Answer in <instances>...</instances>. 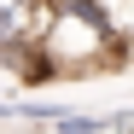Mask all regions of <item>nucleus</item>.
I'll return each mask as SVG.
<instances>
[{
	"label": "nucleus",
	"mask_w": 134,
	"mask_h": 134,
	"mask_svg": "<svg viewBox=\"0 0 134 134\" xmlns=\"http://www.w3.org/2000/svg\"><path fill=\"white\" fill-rule=\"evenodd\" d=\"M35 47L58 64V76L122 70V64L134 58L128 47H117V41H111V35L93 24V12H87L82 0H53V18H47V29H41V41H35Z\"/></svg>",
	"instance_id": "obj_1"
},
{
	"label": "nucleus",
	"mask_w": 134,
	"mask_h": 134,
	"mask_svg": "<svg viewBox=\"0 0 134 134\" xmlns=\"http://www.w3.org/2000/svg\"><path fill=\"white\" fill-rule=\"evenodd\" d=\"M53 18V0H0V47H35Z\"/></svg>",
	"instance_id": "obj_2"
},
{
	"label": "nucleus",
	"mask_w": 134,
	"mask_h": 134,
	"mask_svg": "<svg viewBox=\"0 0 134 134\" xmlns=\"http://www.w3.org/2000/svg\"><path fill=\"white\" fill-rule=\"evenodd\" d=\"M87 12H93V24L117 41V47L134 53V0H82Z\"/></svg>",
	"instance_id": "obj_3"
},
{
	"label": "nucleus",
	"mask_w": 134,
	"mask_h": 134,
	"mask_svg": "<svg viewBox=\"0 0 134 134\" xmlns=\"http://www.w3.org/2000/svg\"><path fill=\"white\" fill-rule=\"evenodd\" d=\"M47 134H111V117H82V111H70V117L47 122Z\"/></svg>",
	"instance_id": "obj_4"
},
{
	"label": "nucleus",
	"mask_w": 134,
	"mask_h": 134,
	"mask_svg": "<svg viewBox=\"0 0 134 134\" xmlns=\"http://www.w3.org/2000/svg\"><path fill=\"white\" fill-rule=\"evenodd\" d=\"M111 134H134V111H111Z\"/></svg>",
	"instance_id": "obj_5"
}]
</instances>
